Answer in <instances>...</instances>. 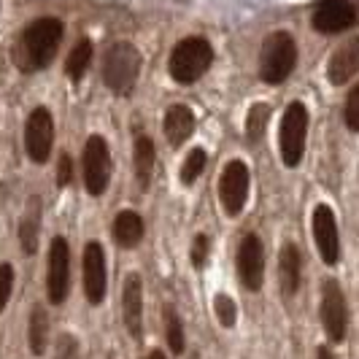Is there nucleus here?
Segmentation results:
<instances>
[{
	"label": "nucleus",
	"mask_w": 359,
	"mask_h": 359,
	"mask_svg": "<svg viewBox=\"0 0 359 359\" xmlns=\"http://www.w3.org/2000/svg\"><path fill=\"white\" fill-rule=\"evenodd\" d=\"M60 41H62V22L60 19H36L22 33V43H19L14 60L22 71H41L54 60Z\"/></svg>",
	"instance_id": "1"
},
{
	"label": "nucleus",
	"mask_w": 359,
	"mask_h": 359,
	"mask_svg": "<svg viewBox=\"0 0 359 359\" xmlns=\"http://www.w3.org/2000/svg\"><path fill=\"white\" fill-rule=\"evenodd\" d=\"M162 133L170 146H181L192 133H195V114L187 106H170L162 122Z\"/></svg>",
	"instance_id": "17"
},
{
	"label": "nucleus",
	"mask_w": 359,
	"mask_h": 359,
	"mask_svg": "<svg viewBox=\"0 0 359 359\" xmlns=\"http://www.w3.org/2000/svg\"><path fill=\"white\" fill-rule=\"evenodd\" d=\"M38 227H41V200L30 198L27 211L19 222V243L25 254H36L38 249Z\"/></svg>",
	"instance_id": "20"
},
{
	"label": "nucleus",
	"mask_w": 359,
	"mask_h": 359,
	"mask_svg": "<svg viewBox=\"0 0 359 359\" xmlns=\"http://www.w3.org/2000/svg\"><path fill=\"white\" fill-rule=\"evenodd\" d=\"M149 359H165V354H162V351H151V354H149Z\"/></svg>",
	"instance_id": "34"
},
{
	"label": "nucleus",
	"mask_w": 359,
	"mask_h": 359,
	"mask_svg": "<svg viewBox=\"0 0 359 359\" xmlns=\"http://www.w3.org/2000/svg\"><path fill=\"white\" fill-rule=\"evenodd\" d=\"M297 65V46L294 38L278 30L270 33L262 43V54H259V76L265 84H284L289 73Z\"/></svg>",
	"instance_id": "3"
},
{
	"label": "nucleus",
	"mask_w": 359,
	"mask_h": 359,
	"mask_svg": "<svg viewBox=\"0 0 359 359\" xmlns=\"http://www.w3.org/2000/svg\"><path fill=\"white\" fill-rule=\"evenodd\" d=\"M313 241L316 249L322 254V259L327 265H338L341 259V238H338V224L330 205H316L313 211Z\"/></svg>",
	"instance_id": "13"
},
{
	"label": "nucleus",
	"mask_w": 359,
	"mask_h": 359,
	"mask_svg": "<svg viewBox=\"0 0 359 359\" xmlns=\"http://www.w3.org/2000/svg\"><path fill=\"white\" fill-rule=\"evenodd\" d=\"M151 173H154V144H151V138L138 135L135 138V179H138L141 189H149Z\"/></svg>",
	"instance_id": "21"
},
{
	"label": "nucleus",
	"mask_w": 359,
	"mask_h": 359,
	"mask_svg": "<svg viewBox=\"0 0 359 359\" xmlns=\"http://www.w3.org/2000/svg\"><path fill=\"white\" fill-rule=\"evenodd\" d=\"M306 135H308V111L303 103H289L284 111V119H281V135H278V144H281V160L287 168H297L303 160V151H306Z\"/></svg>",
	"instance_id": "5"
},
{
	"label": "nucleus",
	"mask_w": 359,
	"mask_h": 359,
	"mask_svg": "<svg viewBox=\"0 0 359 359\" xmlns=\"http://www.w3.org/2000/svg\"><path fill=\"white\" fill-rule=\"evenodd\" d=\"M249 198V168L246 162L233 160L224 165L222 179H219V200L227 216H238Z\"/></svg>",
	"instance_id": "6"
},
{
	"label": "nucleus",
	"mask_w": 359,
	"mask_h": 359,
	"mask_svg": "<svg viewBox=\"0 0 359 359\" xmlns=\"http://www.w3.org/2000/svg\"><path fill=\"white\" fill-rule=\"evenodd\" d=\"M73 181V162L68 154L60 157V165H57V187H68Z\"/></svg>",
	"instance_id": "32"
},
{
	"label": "nucleus",
	"mask_w": 359,
	"mask_h": 359,
	"mask_svg": "<svg viewBox=\"0 0 359 359\" xmlns=\"http://www.w3.org/2000/svg\"><path fill=\"white\" fill-rule=\"evenodd\" d=\"M90 62H92V41L81 38V41H79V43L71 49L68 60H65V73H68L71 79H76V81H79V79L87 73Z\"/></svg>",
	"instance_id": "23"
},
{
	"label": "nucleus",
	"mask_w": 359,
	"mask_h": 359,
	"mask_svg": "<svg viewBox=\"0 0 359 359\" xmlns=\"http://www.w3.org/2000/svg\"><path fill=\"white\" fill-rule=\"evenodd\" d=\"M316 357H319V359H335V357H332V354H330V348H327V346H319V351H316Z\"/></svg>",
	"instance_id": "33"
},
{
	"label": "nucleus",
	"mask_w": 359,
	"mask_h": 359,
	"mask_svg": "<svg viewBox=\"0 0 359 359\" xmlns=\"http://www.w3.org/2000/svg\"><path fill=\"white\" fill-rule=\"evenodd\" d=\"M111 181V154L100 135H92L84 146V187L90 195H103Z\"/></svg>",
	"instance_id": "8"
},
{
	"label": "nucleus",
	"mask_w": 359,
	"mask_h": 359,
	"mask_svg": "<svg viewBox=\"0 0 359 359\" xmlns=\"http://www.w3.org/2000/svg\"><path fill=\"white\" fill-rule=\"evenodd\" d=\"M11 287H14V268L11 265H0V313L11 297Z\"/></svg>",
	"instance_id": "29"
},
{
	"label": "nucleus",
	"mask_w": 359,
	"mask_h": 359,
	"mask_svg": "<svg viewBox=\"0 0 359 359\" xmlns=\"http://www.w3.org/2000/svg\"><path fill=\"white\" fill-rule=\"evenodd\" d=\"M162 316H165V338H168V346H170L173 354H181V351H184V327H181V319H179V313H176V308L165 306Z\"/></svg>",
	"instance_id": "25"
},
{
	"label": "nucleus",
	"mask_w": 359,
	"mask_h": 359,
	"mask_svg": "<svg viewBox=\"0 0 359 359\" xmlns=\"http://www.w3.org/2000/svg\"><path fill=\"white\" fill-rule=\"evenodd\" d=\"M138 76H141V52L127 41L114 43L103 57V81L108 90H114L116 95H130L138 84Z\"/></svg>",
	"instance_id": "2"
},
{
	"label": "nucleus",
	"mask_w": 359,
	"mask_h": 359,
	"mask_svg": "<svg viewBox=\"0 0 359 359\" xmlns=\"http://www.w3.org/2000/svg\"><path fill=\"white\" fill-rule=\"evenodd\" d=\"M214 313L219 316L222 327H235L238 308H235V303L227 297V294H216V297H214Z\"/></svg>",
	"instance_id": "27"
},
{
	"label": "nucleus",
	"mask_w": 359,
	"mask_h": 359,
	"mask_svg": "<svg viewBox=\"0 0 359 359\" xmlns=\"http://www.w3.org/2000/svg\"><path fill=\"white\" fill-rule=\"evenodd\" d=\"M322 322L324 330L332 343L346 341V330H348V308L343 289L335 278H327L322 287Z\"/></svg>",
	"instance_id": "7"
},
{
	"label": "nucleus",
	"mask_w": 359,
	"mask_h": 359,
	"mask_svg": "<svg viewBox=\"0 0 359 359\" xmlns=\"http://www.w3.org/2000/svg\"><path fill=\"white\" fill-rule=\"evenodd\" d=\"M122 316L133 338H141L144 332V287H141V276L130 273L122 289Z\"/></svg>",
	"instance_id": "15"
},
{
	"label": "nucleus",
	"mask_w": 359,
	"mask_h": 359,
	"mask_svg": "<svg viewBox=\"0 0 359 359\" xmlns=\"http://www.w3.org/2000/svg\"><path fill=\"white\" fill-rule=\"evenodd\" d=\"M205 257H208V238H205V235H198L195 243H192V265H195V268H203V265H205Z\"/></svg>",
	"instance_id": "31"
},
{
	"label": "nucleus",
	"mask_w": 359,
	"mask_h": 359,
	"mask_svg": "<svg viewBox=\"0 0 359 359\" xmlns=\"http://www.w3.org/2000/svg\"><path fill=\"white\" fill-rule=\"evenodd\" d=\"M278 270H281V289L284 294L292 297L300 289V252L294 243H287L278 257Z\"/></svg>",
	"instance_id": "19"
},
{
	"label": "nucleus",
	"mask_w": 359,
	"mask_h": 359,
	"mask_svg": "<svg viewBox=\"0 0 359 359\" xmlns=\"http://www.w3.org/2000/svg\"><path fill=\"white\" fill-rule=\"evenodd\" d=\"M205 170V151L203 149H192L189 157L184 160V168H181V181L184 184H192L198 181V176Z\"/></svg>",
	"instance_id": "26"
},
{
	"label": "nucleus",
	"mask_w": 359,
	"mask_h": 359,
	"mask_svg": "<svg viewBox=\"0 0 359 359\" xmlns=\"http://www.w3.org/2000/svg\"><path fill=\"white\" fill-rule=\"evenodd\" d=\"M46 343H49V316L43 308L36 306L30 313V351L41 357L46 351Z\"/></svg>",
	"instance_id": "22"
},
{
	"label": "nucleus",
	"mask_w": 359,
	"mask_h": 359,
	"mask_svg": "<svg viewBox=\"0 0 359 359\" xmlns=\"http://www.w3.org/2000/svg\"><path fill=\"white\" fill-rule=\"evenodd\" d=\"M54 144V122L49 108H36L30 116H27V127H25V149H27V157L38 165L49 160Z\"/></svg>",
	"instance_id": "9"
},
{
	"label": "nucleus",
	"mask_w": 359,
	"mask_h": 359,
	"mask_svg": "<svg viewBox=\"0 0 359 359\" xmlns=\"http://www.w3.org/2000/svg\"><path fill=\"white\" fill-rule=\"evenodd\" d=\"M144 238V219L135 214V211H122L114 219V241L122 246V249H133L138 246Z\"/></svg>",
	"instance_id": "18"
},
{
	"label": "nucleus",
	"mask_w": 359,
	"mask_h": 359,
	"mask_svg": "<svg viewBox=\"0 0 359 359\" xmlns=\"http://www.w3.org/2000/svg\"><path fill=\"white\" fill-rule=\"evenodd\" d=\"M311 25H313V30H319L324 36L343 33L357 25V8L351 0H319L313 8Z\"/></svg>",
	"instance_id": "10"
},
{
	"label": "nucleus",
	"mask_w": 359,
	"mask_h": 359,
	"mask_svg": "<svg viewBox=\"0 0 359 359\" xmlns=\"http://www.w3.org/2000/svg\"><path fill=\"white\" fill-rule=\"evenodd\" d=\"M211 62H214V49L205 38H184L170 52L168 68L179 84H195L211 68Z\"/></svg>",
	"instance_id": "4"
},
{
	"label": "nucleus",
	"mask_w": 359,
	"mask_h": 359,
	"mask_svg": "<svg viewBox=\"0 0 359 359\" xmlns=\"http://www.w3.org/2000/svg\"><path fill=\"white\" fill-rule=\"evenodd\" d=\"M270 122V106L268 103H254L249 108V116H246V138L249 141H259L268 130Z\"/></svg>",
	"instance_id": "24"
},
{
	"label": "nucleus",
	"mask_w": 359,
	"mask_h": 359,
	"mask_svg": "<svg viewBox=\"0 0 359 359\" xmlns=\"http://www.w3.org/2000/svg\"><path fill=\"white\" fill-rule=\"evenodd\" d=\"M346 125L354 133L359 130V87H354L346 97Z\"/></svg>",
	"instance_id": "28"
},
{
	"label": "nucleus",
	"mask_w": 359,
	"mask_h": 359,
	"mask_svg": "<svg viewBox=\"0 0 359 359\" xmlns=\"http://www.w3.org/2000/svg\"><path fill=\"white\" fill-rule=\"evenodd\" d=\"M238 273H241V281H243L246 289H252V292L262 289V281H265V249H262V241L257 235H246L241 241Z\"/></svg>",
	"instance_id": "12"
},
{
	"label": "nucleus",
	"mask_w": 359,
	"mask_h": 359,
	"mask_svg": "<svg viewBox=\"0 0 359 359\" xmlns=\"http://www.w3.org/2000/svg\"><path fill=\"white\" fill-rule=\"evenodd\" d=\"M57 359H79V343L71 335H62L57 341Z\"/></svg>",
	"instance_id": "30"
},
{
	"label": "nucleus",
	"mask_w": 359,
	"mask_h": 359,
	"mask_svg": "<svg viewBox=\"0 0 359 359\" xmlns=\"http://www.w3.org/2000/svg\"><path fill=\"white\" fill-rule=\"evenodd\" d=\"M84 294L92 306H100L106 297V252L95 241L84 249Z\"/></svg>",
	"instance_id": "14"
},
{
	"label": "nucleus",
	"mask_w": 359,
	"mask_h": 359,
	"mask_svg": "<svg viewBox=\"0 0 359 359\" xmlns=\"http://www.w3.org/2000/svg\"><path fill=\"white\" fill-rule=\"evenodd\" d=\"M359 71V41L351 38L348 43H343L338 52L332 54L330 65H327V76L335 87H341L346 81H351Z\"/></svg>",
	"instance_id": "16"
},
{
	"label": "nucleus",
	"mask_w": 359,
	"mask_h": 359,
	"mask_svg": "<svg viewBox=\"0 0 359 359\" xmlns=\"http://www.w3.org/2000/svg\"><path fill=\"white\" fill-rule=\"evenodd\" d=\"M49 300L54 306L65 303L68 289H71V249L65 238H54L49 246Z\"/></svg>",
	"instance_id": "11"
}]
</instances>
